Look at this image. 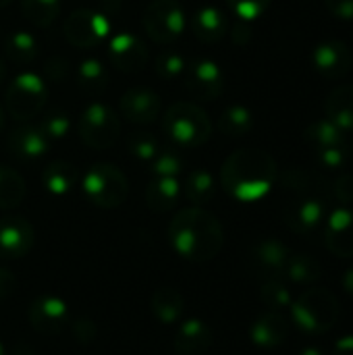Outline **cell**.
Returning a JSON list of instances; mask_svg holds the SVG:
<instances>
[{"label":"cell","instance_id":"14","mask_svg":"<svg viewBox=\"0 0 353 355\" xmlns=\"http://www.w3.org/2000/svg\"><path fill=\"white\" fill-rule=\"evenodd\" d=\"M327 206L320 198H300L291 202L285 210V223L287 227L298 235H314L320 229H325L327 223Z\"/></svg>","mask_w":353,"mask_h":355},{"label":"cell","instance_id":"26","mask_svg":"<svg viewBox=\"0 0 353 355\" xmlns=\"http://www.w3.org/2000/svg\"><path fill=\"white\" fill-rule=\"evenodd\" d=\"M181 198V183L175 177H156L146 187V206L152 212H169Z\"/></svg>","mask_w":353,"mask_h":355},{"label":"cell","instance_id":"28","mask_svg":"<svg viewBox=\"0 0 353 355\" xmlns=\"http://www.w3.org/2000/svg\"><path fill=\"white\" fill-rule=\"evenodd\" d=\"M108 69L98 58H85L77 67V85L89 96H100L108 87Z\"/></svg>","mask_w":353,"mask_h":355},{"label":"cell","instance_id":"55","mask_svg":"<svg viewBox=\"0 0 353 355\" xmlns=\"http://www.w3.org/2000/svg\"><path fill=\"white\" fill-rule=\"evenodd\" d=\"M10 2H12V0H0V8H4V6H8Z\"/></svg>","mask_w":353,"mask_h":355},{"label":"cell","instance_id":"30","mask_svg":"<svg viewBox=\"0 0 353 355\" xmlns=\"http://www.w3.org/2000/svg\"><path fill=\"white\" fill-rule=\"evenodd\" d=\"M4 54H6V58L10 62H15L19 67H25V64L33 62L35 56H37V40L25 29H17V31L6 35Z\"/></svg>","mask_w":353,"mask_h":355},{"label":"cell","instance_id":"8","mask_svg":"<svg viewBox=\"0 0 353 355\" xmlns=\"http://www.w3.org/2000/svg\"><path fill=\"white\" fill-rule=\"evenodd\" d=\"M141 25L156 44H171L185 31V8L179 0H152L141 15Z\"/></svg>","mask_w":353,"mask_h":355},{"label":"cell","instance_id":"31","mask_svg":"<svg viewBox=\"0 0 353 355\" xmlns=\"http://www.w3.org/2000/svg\"><path fill=\"white\" fill-rule=\"evenodd\" d=\"M254 129V114L248 106L233 104L218 116V131L227 137H243Z\"/></svg>","mask_w":353,"mask_h":355},{"label":"cell","instance_id":"10","mask_svg":"<svg viewBox=\"0 0 353 355\" xmlns=\"http://www.w3.org/2000/svg\"><path fill=\"white\" fill-rule=\"evenodd\" d=\"M183 83L196 100L212 102L225 89V75L221 67L210 58H198L187 64Z\"/></svg>","mask_w":353,"mask_h":355},{"label":"cell","instance_id":"33","mask_svg":"<svg viewBox=\"0 0 353 355\" xmlns=\"http://www.w3.org/2000/svg\"><path fill=\"white\" fill-rule=\"evenodd\" d=\"M25 196L27 185L23 177L10 166H0V210H12L21 206Z\"/></svg>","mask_w":353,"mask_h":355},{"label":"cell","instance_id":"9","mask_svg":"<svg viewBox=\"0 0 353 355\" xmlns=\"http://www.w3.org/2000/svg\"><path fill=\"white\" fill-rule=\"evenodd\" d=\"M64 37L75 48H96L110 33V21L104 12L92 8H75L62 25Z\"/></svg>","mask_w":353,"mask_h":355},{"label":"cell","instance_id":"4","mask_svg":"<svg viewBox=\"0 0 353 355\" xmlns=\"http://www.w3.org/2000/svg\"><path fill=\"white\" fill-rule=\"evenodd\" d=\"M289 308L293 322L310 335H322L331 331L341 314L337 297L327 289L304 291Z\"/></svg>","mask_w":353,"mask_h":355},{"label":"cell","instance_id":"22","mask_svg":"<svg viewBox=\"0 0 353 355\" xmlns=\"http://www.w3.org/2000/svg\"><path fill=\"white\" fill-rule=\"evenodd\" d=\"M289 335V324L281 312H266L250 329V339L256 347L273 349L279 347Z\"/></svg>","mask_w":353,"mask_h":355},{"label":"cell","instance_id":"11","mask_svg":"<svg viewBox=\"0 0 353 355\" xmlns=\"http://www.w3.org/2000/svg\"><path fill=\"white\" fill-rule=\"evenodd\" d=\"M291 252L279 239H262L248 252V268L254 277L273 281L285 275V266Z\"/></svg>","mask_w":353,"mask_h":355},{"label":"cell","instance_id":"40","mask_svg":"<svg viewBox=\"0 0 353 355\" xmlns=\"http://www.w3.org/2000/svg\"><path fill=\"white\" fill-rule=\"evenodd\" d=\"M185 168V160L177 150H160L152 160V173L156 177H179Z\"/></svg>","mask_w":353,"mask_h":355},{"label":"cell","instance_id":"1","mask_svg":"<svg viewBox=\"0 0 353 355\" xmlns=\"http://www.w3.org/2000/svg\"><path fill=\"white\" fill-rule=\"evenodd\" d=\"M277 177L275 158L260 148L235 150L221 166L223 189L239 202L262 200L277 183Z\"/></svg>","mask_w":353,"mask_h":355},{"label":"cell","instance_id":"20","mask_svg":"<svg viewBox=\"0 0 353 355\" xmlns=\"http://www.w3.org/2000/svg\"><path fill=\"white\" fill-rule=\"evenodd\" d=\"M212 345V331L206 322L198 318H189L181 322L175 333V354L177 355H204Z\"/></svg>","mask_w":353,"mask_h":355},{"label":"cell","instance_id":"32","mask_svg":"<svg viewBox=\"0 0 353 355\" xmlns=\"http://www.w3.org/2000/svg\"><path fill=\"white\" fill-rule=\"evenodd\" d=\"M304 139H306V144L312 146V150L331 148V146H345L347 144L345 131L339 129L329 119H320V121H314L312 125H308L306 131H304Z\"/></svg>","mask_w":353,"mask_h":355},{"label":"cell","instance_id":"53","mask_svg":"<svg viewBox=\"0 0 353 355\" xmlns=\"http://www.w3.org/2000/svg\"><path fill=\"white\" fill-rule=\"evenodd\" d=\"M6 83V64L2 62V58H0V87Z\"/></svg>","mask_w":353,"mask_h":355},{"label":"cell","instance_id":"24","mask_svg":"<svg viewBox=\"0 0 353 355\" xmlns=\"http://www.w3.org/2000/svg\"><path fill=\"white\" fill-rule=\"evenodd\" d=\"M150 310L158 322L177 324L185 314V297L173 287H162V289L154 291V295L150 300Z\"/></svg>","mask_w":353,"mask_h":355},{"label":"cell","instance_id":"46","mask_svg":"<svg viewBox=\"0 0 353 355\" xmlns=\"http://www.w3.org/2000/svg\"><path fill=\"white\" fill-rule=\"evenodd\" d=\"M327 10L341 19V21H353V0H325Z\"/></svg>","mask_w":353,"mask_h":355},{"label":"cell","instance_id":"16","mask_svg":"<svg viewBox=\"0 0 353 355\" xmlns=\"http://www.w3.org/2000/svg\"><path fill=\"white\" fill-rule=\"evenodd\" d=\"M314 69L327 79H339L350 73L353 64L352 48L341 40H327L312 52Z\"/></svg>","mask_w":353,"mask_h":355},{"label":"cell","instance_id":"27","mask_svg":"<svg viewBox=\"0 0 353 355\" xmlns=\"http://www.w3.org/2000/svg\"><path fill=\"white\" fill-rule=\"evenodd\" d=\"M77 179H79L77 168L71 162H67V160H52L42 171V183H44L46 191L52 193V196H67V193H71L75 183H77Z\"/></svg>","mask_w":353,"mask_h":355},{"label":"cell","instance_id":"49","mask_svg":"<svg viewBox=\"0 0 353 355\" xmlns=\"http://www.w3.org/2000/svg\"><path fill=\"white\" fill-rule=\"evenodd\" d=\"M333 355H353V335L341 337L333 347Z\"/></svg>","mask_w":353,"mask_h":355},{"label":"cell","instance_id":"2","mask_svg":"<svg viewBox=\"0 0 353 355\" xmlns=\"http://www.w3.org/2000/svg\"><path fill=\"white\" fill-rule=\"evenodd\" d=\"M173 250L189 262H210L225 243L221 220L204 208L191 206L177 212L169 225Z\"/></svg>","mask_w":353,"mask_h":355},{"label":"cell","instance_id":"43","mask_svg":"<svg viewBox=\"0 0 353 355\" xmlns=\"http://www.w3.org/2000/svg\"><path fill=\"white\" fill-rule=\"evenodd\" d=\"M71 335L77 343L81 345H89L96 337H98V327L89 320V318H77L71 324Z\"/></svg>","mask_w":353,"mask_h":355},{"label":"cell","instance_id":"23","mask_svg":"<svg viewBox=\"0 0 353 355\" xmlns=\"http://www.w3.org/2000/svg\"><path fill=\"white\" fill-rule=\"evenodd\" d=\"M277 179H279L283 189L295 191L300 198H320V200H325V193L329 196L325 179L320 175L312 173V171H306V168H287Z\"/></svg>","mask_w":353,"mask_h":355},{"label":"cell","instance_id":"15","mask_svg":"<svg viewBox=\"0 0 353 355\" xmlns=\"http://www.w3.org/2000/svg\"><path fill=\"white\" fill-rule=\"evenodd\" d=\"M162 100L156 92L148 87H131L121 96L119 112L125 121L133 125H150L158 119Z\"/></svg>","mask_w":353,"mask_h":355},{"label":"cell","instance_id":"38","mask_svg":"<svg viewBox=\"0 0 353 355\" xmlns=\"http://www.w3.org/2000/svg\"><path fill=\"white\" fill-rule=\"evenodd\" d=\"M260 300L270 312H281V310H285V308H289L293 304V297H291L289 289L279 279L264 281V285L260 289Z\"/></svg>","mask_w":353,"mask_h":355},{"label":"cell","instance_id":"56","mask_svg":"<svg viewBox=\"0 0 353 355\" xmlns=\"http://www.w3.org/2000/svg\"><path fill=\"white\" fill-rule=\"evenodd\" d=\"M0 355H4V347L2 345H0Z\"/></svg>","mask_w":353,"mask_h":355},{"label":"cell","instance_id":"54","mask_svg":"<svg viewBox=\"0 0 353 355\" xmlns=\"http://www.w3.org/2000/svg\"><path fill=\"white\" fill-rule=\"evenodd\" d=\"M4 129V110H2V104H0V133Z\"/></svg>","mask_w":353,"mask_h":355},{"label":"cell","instance_id":"6","mask_svg":"<svg viewBox=\"0 0 353 355\" xmlns=\"http://www.w3.org/2000/svg\"><path fill=\"white\" fill-rule=\"evenodd\" d=\"M48 102V87L44 79L31 71L17 75L4 94V104L8 114L15 121H29L33 116H40Z\"/></svg>","mask_w":353,"mask_h":355},{"label":"cell","instance_id":"47","mask_svg":"<svg viewBox=\"0 0 353 355\" xmlns=\"http://www.w3.org/2000/svg\"><path fill=\"white\" fill-rule=\"evenodd\" d=\"M15 285H17L15 275H12L8 268H2V266H0V300L10 297L12 291H15Z\"/></svg>","mask_w":353,"mask_h":355},{"label":"cell","instance_id":"5","mask_svg":"<svg viewBox=\"0 0 353 355\" xmlns=\"http://www.w3.org/2000/svg\"><path fill=\"white\" fill-rule=\"evenodd\" d=\"M81 187L87 200L102 210L123 206L129 196V181L125 173L110 162H98L89 166Z\"/></svg>","mask_w":353,"mask_h":355},{"label":"cell","instance_id":"36","mask_svg":"<svg viewBox=\"0 0 353 355\" xmlns=\"http://www.w3.org/2000/svg\"><path fill=\"white\" fill-rule=\"evenodd\" d=\"M187 64H189L187 58L183 54L175 52V50H166V52H160L156 56V73L164 81H179V79H183Z\"/></svg>","mask_w":353,"mask_h":355},{"label":"cell","instance_id":"50","mask_svg":"<svg viewBox=\"0 0 353 355\" xmlns=\"http://www.w3.org/2000/svg\"><path fill=\"white\" fill-rule=\"evenodd\" d=\"M341 285H343V289L347 291V295H352L353 297V268H350V270L343 275V279H341Z\"/></svg>","mask_w":353,"mask_h":355},{"label":"cell","instance_id":"44","mask_svg":"<svg viewBox=\"0 0 353 355\" xmlns=\"http://www.w3.org/2000/svg\"><path fill=\"white\" fill-rule=\"evenodd\" d=\"M333 193H335V198L341 202V204H352L353 202V175L350 173H345V175H341L337 181H335V185H333Z\"/></svg>","mask_w":353,"mask_h":355},{"label":"cell","instance_id":"45","mask_svg":"<svg viewBox=\"0 0 353 355\" xmlns=\"http://www.w3.org/2000/svg\"><path fill=\"white\" fill-rule=\"evenodd\" d=\"M44 71H46V75H48V79H50L52 83H60V81H64V77H67V73H69V64H67L64 58L52 56V58L46 62Z\"/></svg>","mask_w":353,"mask_h":355},{"label":"cell","instance_id":"3","mask_svg":"<svg viewBox=\"0 0 353 355\" xmlns=\"http://www.w3.org/2000/svg\"><path fill=\"white\" fill-rule=\"evenodd\" d=\"M162 127L179 148H198L212 137V121L208 112L191 102H177L169 106Z\"/></svg>","mask_w":353,"mask_h":355},{"label":"cell","instance_id":"34","mask_svg":"<svg viewBox=\"0 0 353 355\" xmlns=\"http://www.w3.org/2000/svg\"><path fill=\"white\" fill-rule=\"evenodd\" d=\"M285 277L298 285H314L316 281H320L322 268L312 256L295 254V256H289V260H287Z\"/></svg>","mask_w":353,"mask_h":355},{"label":"cell","instance_id":"37","mask_svg":"<svg viewBox=\"0 0 353 355\" xmlns=\"http://www.w3.org/2000/svg\"><path fill=\"white\" fill-rule=\"evenodd\" d=\"M127 150H129V154H131L133 158H137V160H141V162H152V160L158 156V152H160L162 148H160L158 139H156L152 133H148V131H137V133L129 135V139H127Z\"/></svg>","mask_w":353,"mask_h":355},{"label":"cell","instance_id":"52","mask_svg":"<svg viewBox=\"0 0 353 355\" xmlns=\"http://www.w3.org/2000/svg\"><path fill=\"white\" fill-rule=\"evenodd\" d=\"M300 355H325L318 347H304L302 352H300Z\"/></svg>","mask_w":353,"mask_h":355},{"label":"cell","instance_id":"12","mask_svg":"<svg viewBox=\"0 0 353 355\" xmlns=\"http://www.w3.org/2000/svg\"><path fill=\"white\" fill-rule=\"evenodd\" d=\"M29 324L44 337L62 333L69 327V308L56 295H40L27 310Z\"/></svg>","mask_w":353,"mask_h":355},{"label":"cell","instance_id":"7","mask_svg":"<svg viewBox=\"0 0 353 355\" xmlns=\"http://www.w3.org/2000/svg\"><path fill=\"white\" fill-rule=\"evenodd\" d=\"M79 137L92 150H108L117 144L121 135V119L119 114L102 104L92 102L79 116Z\"/></svg>","mask_w":353,"mask_h":355},{"label":"cell","instance_id":"41","mask_svg":"<svg viewBox=\"0 0 353 355\" xmlns=\"http://www.w3.org/2000/svg\"><path fill=\"white\" fill-rule=\"evenodd\" d=\"M273 0H227L229 8L239 17V21H256L266 12Z\"/></svg>","mask_w":353,"mask_h":355},{"label":"cell","instance_id":"18","mask_svg":"<svg viewBox=\"0 0 353 355\" xmlns=\"http://www.w3.org/2000/svg\"><path fill=\"white\" fill-rule=\"evenodd\" d=\"M50 144L52 141L40 131L37 125H21V127H15L8 133V137H6V150L19 162L40 160L48 152Z\"/></svg>","mask_w":353,"mask_h":355},{"label":"cell","instance_id":"13","mask_svg":"<svg viewBox=\"0 0 353 355\" xmlns=\"http://www.w3.org/2000/svg\"><path fill=\"white\" fill-rule=\"evenodd\" d=\"M35 243V231L23 216L0 218V258L19 260L31 252Z\"/></svg>","mask_w":353,"mask_h":355},{"label":"cell","instance_id":"29","mask_svg":"<svg viewBox=\"0 0 353 355\" xmlns=\"http://www.w3.org/2000/svg\"><path fill=\"white\" fill-rule=\"evenodd\" d=\"M181 193L198 208L206 206L208 202H212L214 193H216V181L214 177L204 171V168H198V171H191L187 177H185V183L181 187Z\"/></svg>","mask_w":353,"mask_h":355},{"label":"cell","instance_id":"51","mask_svg":"<svg viewBox=\"0 0 353 355\" xmlns=\"http://www.w3.org/2000/svg\"><path fill=\"white\" fill-rule=\"evenodd\" d=\"M12 355H35V349L31 345H27V343H21V345L15 347V354Z\"/></svg>","mask_w":353,"mask_h":355},{"label":"cell","instance_id":"19","mask_svg":"<svg viewBox=\"0 0 353 355\" xmlns=\"http://www.w3.org/2000/svg\"><path fill=\"white\" fill-rule=\"evenodd\" d=\"M325 243L337 258H353V210L337 208L327 216Z\"/></svg>","mask_w":353,"mask_h":355},{"label":"cell","instance_id":"35","mask_svg":"<svg viewBox=\"0 0 353 355\" xmlns=\"http://www.w3.org/2000/svg\"><path fill=\"white\" fill-rule=\"evenodd\" d=\"M23 17L35 27H50L60 15V0H21Z\"/></svg>","mask_w":353,"mask_h":355},{"label":"cell","instance_id":"17","mask_svg":"<svg viewBox=\"0 0 353 355\" xmlns=\"http://www.w3.org/2000/svg\"><path fill=\"white\" fill-rule=\"evenodd\" d=\"M110 62L123 73H139L148 64V48L133 33H117L108 44Z\"/></svg>","mask_w":353,"mask_h":355},{"label":"cell","instance_id":"42","mask_svg":"<svg viewBox=\"0 0 353 355\" xmlns=\"http://www.w3.org/2000/svg\"><path fill=\"white\" fill-rule=\"evenodd\" d=\"M314 156H316L320 166H325L329 171H337L347 160V144L345 146H331V148L314 150Z\"/></svg>","mask_w":353,"mask_h":355},{"label":"cell","instance_id":"21","mask_svg":"<svg viewBox=\"0 0 353 355\" xmlns=\"http://www.w3.org/2000/svg\"><path fill=\"white\" fill-rule=\"evenodd\" d=\"M191 31L204 44H216L229 33V19L218 6H202L191 17Z\"/></svg>","mask_w":353,"mask_h":355},{"label":"cell","instance_id":"48","mask_svg":"<svg viewBox=\"0 0 353 355\" xmlns=\"http://www.w3.org/2000/svg\"><path fill=\"white\" fill-rule=\"evenodd\" d=\"M231 37H233V42H235V44H239V46L248 44V42L252 40V29H250L248 21H239V23L233 27Z\"/></svg>","mask_w":353,"mask_h":355},{"label":"cell","instance_id":"39","mask_svg":"<svg viewBox=\"0 0 353 355\" xmlns=\"http://www.w3.org/2000/svg\"><path fill=\"white\" fill-rule=\"evenodd\" d=\"M37 127H40V131H42L50 141H54V139H62V137L69 133V129H71V119H69V114H67L64 110L52 108V110H48V112L42 114Z\"/></svg>","mask_w":353,"mask_h":355},{"label":"cell","instance_id":"25","mask_svg":"<svg viewBox=\"0 0 353 355\" xmlns=\"http://www.w3.org/2000/svg\"><path fill=\"white\" fill-rule=\"evenodd\" d=\"M325 112L327 119L345 133L353 131V85L335 87L325 100Z\"/></svg>","mask_w":353,"mask_h":355}]
</instances>
